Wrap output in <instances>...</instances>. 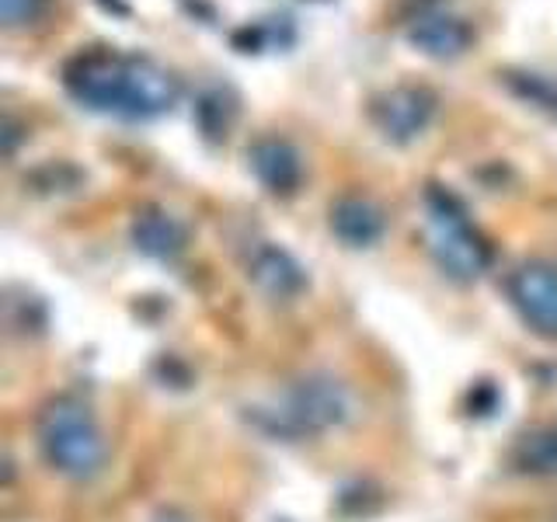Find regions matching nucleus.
<instances>
[{"label": "nucleus", "mask_w": 557, "mask_h": 522, "mask_svg": "<svg viewBox=\"0 0 557 522\" xmlns=\"http://www.w3.org/2000/svg\"><path fill=\"white\" fill-rule=\"evenodd\" d=\"M63 84L74 101L91 112H109L122 119L164 115L178 101V80L164 66L119 52H81L63 70Z\"/></svg>", "instance_id": "f257e3e1"}, {"label": "nucleus", "mask_w": 557, "mask_h": 522, "mask_svg": "<svg viewBox=\"0 0 557 522\" xmlns=\"http://www.w3.org/2000/svg\"><path fill=\"white\" fill-rule=\"evenodd\" d=\"M39 446L52 470L70 481H91L109 460L95 411L81 397H52L39 414Z\"/></svg>", "instance_id": "f03ea898"}, {"label": "nucleus", "mask_w": 557, "mask_h": 522, "mask_svg": "<svg viewBox=\"0 0 557 522\" xmlns=\"http://www.w3.org/2000/svg\"><path fill=\"white\" fill-rule=\"evenodd\" d=\"M425 213H429V248L435 261H440V269L457 278V283H474L487 269V261H492V248L474 231L460 199L446 188H429Z\"/></svg>", "instance_id": "7ed1b4c3"}, {"label": "nucleus", "mask_w": 557, "mask_h": 522, "mask_svg": "<svg viewBox=\"0 0 557 522\" xmlns=\"http://www.w3.org/2000/svg\"><path fill=\"white\" fill-rule=\"evenodd\" d=\"M348 390L331 376H307L296 387L286 390V397L278 400V428L286 435H318L342 425L348 418Z\"/></svg>", "instance_id": "20e7f679"}, {"label": "nucleus", "mask_w": 557, "mask_h": 522, "mask_svg": "<svg viewBox=\"0 0 557 522\" xmlns=\"http://www.w3.org/2000/svg\"><path fill=\"white\" fill-rule=\"evenodd\" d=\"M509 296L536 335L557 338V269L547 261L519 265L509 278Z\"/></svg>", "instance_id": "39448f33"}, {"label": "nucleus", "mask_w": 557, "mask_h": 522, "mask_svg": "<svg viewBox=\"0 0 557 522\" xmlns=\"http://www.w3.org/2000/svg\"><path fill=\"white\" fill-rule=\"evenodd\" d=\"M435 115V95L429 87H394V91L380 95L373 101V122L376 129L394 139V144H408V139L422 136Z\"/></svg>", "instance_id": "423d86ee"}, {"label": "nucleus", "mask_w": 557, "mask_h": 522, "mask_svg": "<svg viewBox=\"0 0 557 522\" xmlns=\"http://www.w3.org/2000/svg\"><path fill=\"white\" fill-rule=\"evenodd\" d=\"M248 272L255 278V286L275 303H289L307 289V272L300 269V261L289 251L275 248V244H261L248 261Z\"/></svg>", "instance_id": "0eeeda50"}, {"label": "nucleus", "mask_w": 557, "mask_h": 522, "mask_svg": "<svg viewBox=\"0 0 557 522\" xmlns=\"http://www.w3.org/2000/svg\"><path fill=\"white\" fill-rule=\"evenodd\" d=\"M248 161H251L255 178L265 185L272 196H289L304 178L300 150H296L289 139H278V136L258 139V144L248 150Z\"/></svg>", "instance_id": "6e6552de"}, {"label": "nucleus", "mask_w": 557, "mask_h": 522, "mask_svg": "<svg viewBox=\"0 0 557 522\" xmlns=\"http://www.w3.org/2000/svg\"><path fill=\"white\" fill-rule=\"evenodd\" d=\"M408 39L414 49H422L432 60H457L467 52L474 35H470L467 22H460V17H453V14H425L411 25Z\"/></svg>", "instance_id": "1a4fd4ad"}, {"label": "nucleus", "mask_w": 557, "mask_h": 522, "mask_svg": "<svg viewBox=\"0 0 557 522\" xmlns=\"http://www.w3.org/2000/svg\"><path fill=\"white\" fill-rule=\"evenodd\" d=\"M383 226L387 223H383L380 206L362 196H345L331 209V231L348 248H370L383 237Z\"/></svg>", "instance_id": "9d476101"}, {"label": "nucleus", "mask_w": 557, "mask_h": 522, "mask_svg": "<svg viewBox=\"0 0 557 522\" xmlns=\"http://www.w3.org/2000/svg\"><path fill=\"white\" fill-rule=\"evenodd\" d=\"M133 240L144 254L168 261L185 251V226L164 209H144L133 223Z\"/></svg>", "instance_id": "9b49d317"}, {"label": "nucleus", "mask_w": 557, "mask_h": 522, "mask_svg": "<svg viewBox=\"0 0 557 522\" xmlns=\"http://www.w3.org/2000/svg\"><path fill=\"white\" fill-rule=\"evenodd\" d=\"M516 463L527 474L557 477V425H544L522 435L516 446Z\"/></svg>", "instance_id": "f8f14e48"}, {"label": "nucleus", "mask_w": 557, "mask_h": 522, "mask_svg": "<svg viewBox=\"0 0 557 522\" xmlns=\"http://www.w3.org/2000/svg\"><path fill=\"white\" fill-rule=\"evenodd\" d=\"M512 91L522 95L530 104H540V109L557 115V80L540 77V74H519L512 77Z\"/></svg>", "instance_id": "ddd939ff"}, {"label": "nucleus", "mask_w": 557, "mask_h": 522, "mask_svg": "<svg viewBox=\"0 0 557 522\" xmlns=\"http://www.w3.org/2000/svg\"><path fill=\"white\" fill-rule=\"evenodd\" d=\"M42 8L46 0H0V17H4L8 28H17V25H32L42 14Z\"/></svg>", "instance_id": "4468645a"}, {"label": "nucleus", "mask_w": 557, "mask_h": 522, "mask_svg": "<svg viewBox=\"0 0 557 522\" xmlns=\"http://www.w3.org/2000/svg\"><path fill=\"white\" fill-rule=\"evenodd\" d=\"M157 522H188V519L178 515V512H161V515H157Z\"/></svg>", "instance_id": "2eb2a0df"}]
</instances>
